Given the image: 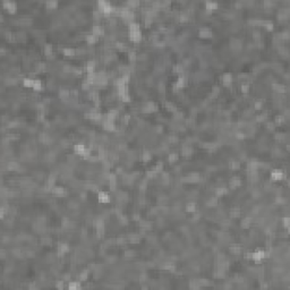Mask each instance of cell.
<instances>
[{
    "mask_svg": "<svg viewBox=\"0 0 290 290\" xmlns=\"http://www.w3.org/2000/svg\"><path fill=\"white\" fill-rule=\"evenodd\" d=\"M283 120H285V118H283V116H279V117H277V124H281L283 123Z\"/></svg>",
    "mask_w": 290,
    "mask_h": 290,
    "instance_id": "d590c367",
    "label": "cell"
},
{
    "mask_svg": "<svg viewBox=\"0 0 290 290\" xmlns=\"http://www.w3.org/2000/svg\"><path fill=\"white\" fill-rule=\"evenodd\" d=\"M230 252L232 254H240V252H241L240 246H238V245H231L230 246Z\"/></svg>",
    "mask_w": 290,
    "mask_h": 290,
    "instance_id": "5bb4252c",
    "label": "cell"
},
{
    "mask_svg": "<svg viewBox=\"0 0 290 290\" xmlns=\"http://www.w3.org/2000/svg\"><path fill=\"white\" fill-rule=\"evenodd\" d=\"M33 84H34V81L30 78H25L24 79V86H27V87H33Z\"/></svg>",
    "mask_w": 290,
    "mask_h": 290,
    "instance_id": "cb8c5ba5",
    "label": "cell"
},
{
    "mask_svg": "<svg viewBox=\"0 0 290 290\" xmlns=\"http://www.w3.org/2000/svg\"><path fill=\"white\" fill-rule=\"evenodd\" d=\"M205 6H206L207 11H211V10L215 9V8L218 7V5H216L215 2H206V3H205Z\"/></svg>",
    "mask_w": 290,
    "mask_h": 290,
    "instance_id": "e0dca14e",
    "label": "cell"
},
{
    "mask_svg": "<svg viewBox=\"0 0 290 290\" xmlns=\"http://www.w3.org/2000/svg\"><path fill=\"white\" fill-rule=\"evenodd\" d=\"M283 223H285V228H288V226H289V218L286 216L285 219H283Z\"/></svg>",
    "mask_w": 290,
    "mask_h": 290,
    "instance_id": "8d00e7d4",
    "label": "cell"
},
{
    "mask_svg": "<svg viewBox=\"0 0 290 290\" xmlns=\"http://www.w3.org/2000/svg\"><path fill=\"white\" fill-rule=\"evenodd\" d=\"M150 159H151V154H150V153H148V152H144V153H143V161H145V162H146V161H148Z\"/></svg>",
    "mask_w": 290,
    "mask_h": 290,
    "instance_id": "4316f807",
    "label": "cell"
},
{
    "mask_svg": "<svg viewBox=\"0 0 290 290\" xmlns=\"http://www.w3.org/2000/svg\"><path fill=\"white\" fill-rule=\"evenodd\" d=\"M64 53L66 54V56H74L75 50L71 49V48H66V49H64Z\"/></svg>",
    "mask_w": 290,
    "mask_h": 290,
    "instance_id": "603a6c76",
    "label": "cell"
},
{
    "mask_svg": "<svg viewBox=\"0 0 290 290\" xmlns=\"http://www.w3.org/2000/svg\"><path fill=\"white\" fill-rule=\"evenodd\" d=\"M3 7L6 9H8L10 12H14L16 10V3L15 2H8V1H3Z\"/></svg>",
    "mask_w": 290,
    "mask_h": 290,
    "instance_id": "52a82bcc",
    "label": "cell"
},
{
    "mask_svg": "<svg viewBox=\"0 0 290 290\" xmlns=\"http://www.w3.org/2000/svg\"><path fill=\"white\" fill-rule=\"evenodd\" d=\"M186 211L187 212H195V211H196L194 203H188V204L186 205Z\"/></svg>",
    "mask_w": 290,
    "mask_h": 290,
    "instance_id": "7402d4cb",
    "label": "cell"
},
{
    "mask_svg": "<svg viewBox=\"0 0 290 290\" xmlns=\"http://www.w3.org/2000/svg\"><path fill=\"white\" fill-rule=\"evenodd\" d=\"M7 169L9 170V171H18V169H19V164L16 162H9L7 164Z\"/></svg>",
    "mask_w": 290,
    "mask_h": 290,
    "instance_id": "8fae6325",
    "label": "cell"
},
{
    "mask_svg": "<svg viewBox=\"0 0 290 290\" xmlns=\"http://www.w3.org/2000/svg\"><path fill=\"white\" fill-rule=\"evenodd\" d=\"M227 193V189L226 188H218L216 189V192H215V195H216V197H220V196H222V195H224Z\"/></svg>",
    "mask_w": 290,
    "mask_h": 290,
    "instance_id": "ffe728a7",
    "label": "cell"
},
{
    "mask_svg": "<svg viewBox=\"0 0 290 290\" xmlns=\"http://www.w3.org/2000/svg\"><path fill=\"white\" fill-rule=\"evenodd\" d=\"M261 107H262V102H256V103H255V108L256 109H261Z\"/></svg>",
    "mask_w": 290,
    "mask_h": 290,
    "instance_id": "f35d334b",
    "label": "cell"
},
{
    "mask_svg": "<svg viewBox=\"0 0 290 290\" xmlns=\"http://www.w3.org/2000/svg\"><path fill=\"white\" fill-rule=\"evenodd\" d=\"M190 153H192V147H190V146H184V147H182V154H184L185 156L189 155Z\"/></svg>",
    "mask_w": 290,
    "mask_h": 290,
    "instance_id": "44dd1931",
    "label": "cell"
},
{
    "mask_svg": "<svg viewBox=\"0 0 290 290\" xmlns=\"http://www.w3.org/2000/svg\"><path fill=\"white\" fill-rule=\"evenodd\" d=\"M59 94H60V98L64 99V100H67V99L69 98V92L67 91V90H61Z\"/></svg>",
    "mask_w": 290,
    "mask_h": 290,
    "instance_id": "d6986e66",
    "label": "cell"
},
{
    "mask_svg": "<svg viewBox=\"0 0 290 290\" xmlns=\"http://www.w3.org/2000/svg\"><path fill=\"white\" fill-rule=\"evenodd\" d=\"M222 82H223V84L226 86H229L231 84V82H232V77H231L230 74H224L223 77H222Z\"/></svg>",
    "mask_w": 290,
    "mask_h": 290,
    "instance_id": "7c38bea8",
    "label": "cell"
},
{
    "mask_svg": "<svg viewBox=\"0 0 290 290\" xmlns=\"http://www.w3.org/2000/svg\"><path fill=\"white\" fill-rule=\"evenodd\" d=\"M264 256H265V253H264L263 251H257V252H255V253H253L252 258H253L254 261H256V262H260L261 260L264 258Z\"/></svg>",
    "mask_w": 290,
    "mask_h": 290,
    "instance_id": "277c9868",
    "label": "cell"
},
{
    "mask_svg": "<svg viewBox=\"0 0 290 290\" xmlns=\"http://www.w3.org/2000/svg\"><path fill=\"white\" fill-rule=\"evenodd\" d=\"M283 178V172L281 170H274L272 171L271 173V179L274 180V181H278V180H281Z\"/></svg>",
    "mask_w": 290,
    "mask_h": 290,
    "instance_id": "6da1fadb",
    "label": "cell"
},
{
    "mask_svg": "<svg viewBox=\"0 0 290 290\" xmlns=\"http://www.w3.org/2000/svg\"><path fill=\"white\" fill-rule=\"evenodd\" d=\"M87 275H89V272H87V271H84V272L81 274V277H79V278H81L82 281H85L86 279H87Z\"/></svg>",
    "mask_w": 290,
    "mask_h": 290,
    "instance_id": "f546056e",
    "label": "cell"
},
{
    "mask_svg": "<svg viewBox=\"0 0 290 290\" xmlns=\"http://www.w3.org/2000/svg\"><path fill=\"white\" fill-rule=\"evenodd\" d=\"M102 33H103V30H102V27L98 26V25H96V26H94L93 28H92V34H93L94 36H96V37L100 36V35L102 34Z\"/></svg>",
    "mask_w": 290,
    "mask_h": 290,
    "instance_id": "9c48e42d",
    "label": "cell"
},
{
    "mask_svg": "<svg viewBox=\"0 0 290 290\" xmlns=\"http://www.w3.org/2000/svg\"><path fill=\"white\" fill-rule=\"evenodd\" d=\"M199 36L202 37H211L212 36V32L209 30V28H202L199 31Z\"/></svg>",
    "mask_w": 290,
    "mask_h": 290,
    "instance_id": "30bf717a",
    "label": "cell"
},
{
    "mask_svg": "<svg viewBox=\"0 0 290 290\" xmlns=\"http://www.w3.org/2000/svg\"><path fill=\"white\" fill-rule=\"evenodd\" d=\"M99 201L101 203H108L110 201V197H109V195L106 192H100L99 193Z\"/></svg>",
    "mask_w": 290,
    "mask_h": 290,
    "instance_id": "5b68a950",
    "label": "cell"
},
{
    "mask_svg": "<svg viewBox=\"0 0 290 290\" xmlns=\"http://www.w3.org/2000/svg\"><path fill=\"white\" fill-rule=\"evenodd\" d=\"M165 106H167V108L169 109V110H171V111H175L176 110V107L173 106L172 103H170V102H167V104H165Z\"/></svg>",
    "mask_w": 290,
    "mask_h": 290,
    "instance_id": "d6a6232c",
    "label": "cell"
},
{
    "mask_svg": "<svg viewBox=\"0 0 290 290\" xmlns=\"http://www.w3.org/2000/svg\"><path fill=\"white\" fill-rule=\"evenodd\" d=\"M129 37L133 42H140L142 39V34L141 31H136V32H129Z\"/></svg>",
    "mask_w": 290,
    "mask_h": 290,
    "instance_id": "7a4b0ae2",
    "label": "cell"
},
{
    "mask_svg": "<svg viewBox=\"0 0 290 290\" xmlns=\"http://www.w3.org/2000/svg\"><path fill=\"white\" fill-rule=\"evenodd\" d=\"M239 167H240V164H239L238 162H235V161H234V162H231V163H230V168H231L232 170L239 169Z\"/></svg>",
    "mask_w": 290,
    "mask_h": 290,
    "instance_id": "83f0119b",
    "label": "cell"
},
{
    "mask_svg": "<svg viewBox=\"0 0 290 290\" xmlns=\"http://www.w3.org/2000/svg\"><path fill=\"white\" fill-rule=\"evenodd\" d=\"M79 285L77 282H70L69 283V289H75V288H78Z\"/></svg>",
    "mask_w": 290,
    "mask_h": 290,
    "instance_id": "836d02e7",
    "label": "cell"
},
{
    "mask_svg": "<svg viewBox=\"0 0 290 290\" xmlns=\"http://www.w3.org/2000/svg\"><path fill=\"white\" fill-rule=\"evenodd\" d=\"M68 251H69V247L66 244H61V245H59V247H58V254H59V255H64V254H66Z\"/></svg>",
    "mask_w": 290,
    "mask_h": 290,
    "instance_id": "ba28073f",
    "label": "cell"
},
{
    "mask_svg": "<svg viewBox=\"0 0 290 290\" xmlns=\"http://www.w3.org/2000/svg\"><path fill=\"white\" fill-rule=\"evenodd\" d=\"M85 146H84V144H76L74 146V151H75V153H77V154H81V155H83L84 154V152H85Z\"/></svg>",
    "mask_w": 290,
    "mask_h": 290,
    "instance_id": "8992f818",
    "label": "cell"
},
{
    "mask_svg": "<svg viewBox=\"0 0 290 290\" xmlns=\"http://www.w3.org/2000/svg\"><path fill=\"white\" fill-rule=\"evenodd\" d=\"M44 52H45L47 56H49V57L51 56V54H52V47H51V45H50V44L45 45V47H44Z\"/></svg>",
    "mask_w": 290,
    "mask_h": 290,
    "instance_id": "d4e9b609",
    "label": "cell"
},
{
    "mask_svg": "<svg viewBox=\"0 0 290 290\" xmlns=\"http://www.w3.org/2000/svg\"><path fill=\"white\" fill-rule=\"evenodd\" d=\"M236 136H237V138H239V140H243V138L245 137V135H244L243 133H238V134H236Z\"/></svg>",
    "mask_w": 290,
    "mask_h": 290,
    "instance_id": "74e56055",
    "label": "cell"
},
{
    "mask_svg": "<svg viewBox=\"0 0 290 290\" xmlns=\"http://www.w3.org/2000/svg\"><path fill=\"white\" fill-rule=\"evenodd\" d=\"M240 184H241V181H240V179H239L238 177H234L232 179H231V181H230L231 188H236V187H238Z\"/></svg>",
    "mask_w": 290,
    "mask_h": 290,
    "instance_id": "4fadbf2b",
    "label": "cell"
},
{
    "mask_svg": "<svg viewBox=\"0 0 290 290\" xmlns=\"http://www.w3.org/2000/svg\"><path fill=\"white\" fill-rule=\"evenodd\" d=\"M33 89L35 90V91H40V90L42 89V84H41V81H34V84H33Z\"/></svg>",
    "mask_w": 290,
    "mask_h": 290,
    "instance_id": "ac0fdd59",
    "label": "cell"
},
{
    "mask_svg": "<svg viewBox=\"0 0 290 290\" xmlns=\"http://www.w3.org/2000/svg\"><path fill=\"white\" fill-rule=\"evenodd\" d=\"M52 193H53V195H56L58 197H62L66 195V192H65V189L62 187H53L52 188Z\"/></svg>",
    "mask_w": 290,
    "mask_h": 290,
    "instance_id": "3957f363",
    "label": "cell"
},
{
    "mask_svg": "<svg viewBox=\"0 0 290 290\" xmlns=\"http://www.w3.org/2000/svg\"><path fill=\"white\" fill-rule=\"evenodd\" d=\"M57 1H48L47 2V7L48 8H54V7H57Z\"/></svg>",
    "mask_w": 290,
    "mask_h": 290,
    "instance_id": "f1b7e54d",
    "label": "cell"
},
{
    "mask_svg": "<svg viewBox=\"0 0 290 290\" xmlns=\"http://www.w3.org/2000/svg\"><path fill=\"white\" fill-rule=\"evenodd\" d=\"M155 175H156V172L154 171H148L147 173H146V176H147V178H154Z\"/></svg>",
    "mask_w": 290,
    "mask_h": 290,
    "instance_id": "e575fe53",
    "label": "cell"
},
{
    "mask_svg": "<svg viewBox=\"0 0 290 290\" xmlns=\"http://www.w3.org/2000/svg\"><path fill=\"white\" fill-rule=\"evenodd\" d=\"M273 89H274V91H277V92H285V86L283 85H281V84H273Z\"/></svg>",
    "mask_w": 290,
    "mask_h": 290,
    "instance_id": "2e32d148",
    "label": "cell"
},
{
    "mask_svg": "<svg viewBox=\"0 0 290 290\" xmlns=\"http://www.w3.org/2000/svg\"><path fill=\"white\" fill-rule=\"evenodd\" d=\"M248 89H249L248 84H243V85H241V91H243L244 93H247V92H248Z\"/></svg>",
    "mask_w": 290,
    "mask_h": 290,
    "instance_id": "1f68e13d",
    "label": "cell"
},
{
    "mask_svg": "<svg viewBox=\"0 0 290 290\" xmlns=\"http://www.w3.org/2000/svg\"><path fill=\"white\" fill-rule=\"evenodd\" d=\"M275 202H277V204H283V203H286L287 201H286L285 197H277V201Z\"/></svg>",
    "mask_w": 290,
    "mask_h": 290,
    "instance_id": "4dcf8cb0",
    "label": "cell"
},
{
    "mask_svg": "<svg viewBox=\"0 0 290 290\" xmlns=\"http://www.w3.org/2000/svg\"><path fill=\"white\" fill-rule=\"evenodd\" d=\"M96 40H98V39H96V36H94L93 34L87 35V36H86V42H87L89 44H93V43H95Z\"/></svg>",
    "mask_w": 290,
    "mask_h": 290,
    "instance_id": "9a60e30c",
    "label": "cell"
},
{
    "mask_svg": "<svg viewBox=\"0 0 290 290\" xmlns=\"http://www.w3.org/2000/svg\"><path fill=\"white\" fill-rule=\"evenodd\" d=\"M177 159H178L177 153H171L169 155V162H175V161H177Z\"/></svg>",
    "mask_w": 290,
    "mask_h": 290,
    "instance_id": "484cf974",
    "label": "cell"
}]
</instances>
